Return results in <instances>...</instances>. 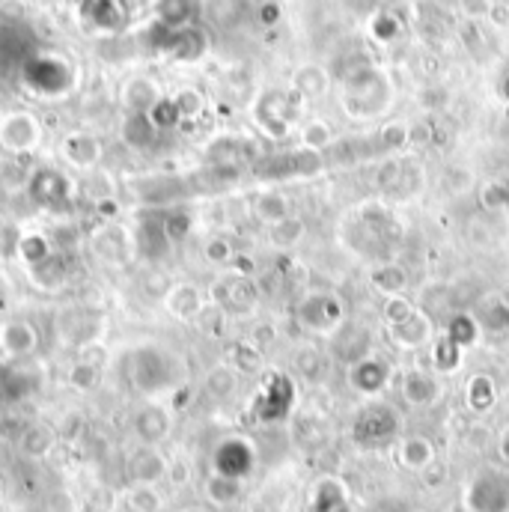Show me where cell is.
Masks as SVG:
<instances>
[{
    "label": "cell",
    "mask_w": 509,
    "mask_h": 512,
    "mask_svg": "<svg viewBox=\"0 0 509 512\" xmlns=\"http://www.w3.org/2000/svg\"><path fill=\"white\" fill-rule=\"evenodd\" d=\"M352 441L364 450H382L399 441L402 435V414L390 399H367L355 417H352V429H349Z\"/></svg>",
    "instance_id": "obj_1"
},
{
    "label": "cell",
    "mask_w": 509,
    "mask_h": 512,
    "mask_svg": "<svg viewBox=\"0 0 509 512\" xmlns=\"http://www.w3.org/2000/svg\"><path fill=\"white\" fill-rule=\"evenodd\" d=\"M390 96L387 78L373 66H355L343 78V108L349 117H379L390 105Z\"/></svg>",
    "instance_id": "obj_2"
},
{
    "label": "cell",
    "mask_w": 509,
    "mask_h": 512,
    "mask_svg": "<svg viewBox=\"0 0 509 512\" xmlns=\"http://www.w3.org/2000/svg\"><path fill=\"white\" fill-rule=\"evenodd\" d=\"M182 379L179 361L158 346H140L131 355V382L140 393L146 396H158L170 387H176Z\"/></svg>",
    "instance_id": "obj_3"
},
{
    "label": "cell",
    "mask_w": 509,
    "mask_h": 512,
    "mask_svg": "<svg viewBox=\"0 0 509 512\" xmlns=\"http://www.w3.org/2000/svg\"><path fill=\"white\" fill-rule=\"evenodd\" d=\"M465 512H509V468L483 465L462 489Z\"/></svg>",
    "instance_id": "obj_4"
},
{
    "label": "cell",
    "mask_w": 509,
    "mask_h": 512,
    "mask_svg": "<svg viewBox=\"0 0 509 512\" xmlns=\"http://www.w3.org/2000/svg\"><path fill=\"white\" fill-rule=\"evenodd\" d=\"M295 322L307 334L334 337L346 325V304L340 295H334L328 289H313L295 304Z\"/></svg>",
    "instance_id": "obj_5"
},
{
    "label": "cell",
    "mask_w": 509,
    "mask_h": 512,
    "mask_svg": "<svg viewBox=\"0 0 509 512\" xmlns=\"http://www.w3.org/2000/svg\"><path fill=\"white\" fill-rule=\"evenodd\" d=\"M209 304H218L227 313L245 316L259 304V286H256L254 277L239 274V271L221 274L209 289Z\"/></svg>",
    "instance_id": "obj_6"
},
{
    "label": "cell",
    "mask_w": 509,
    "mask_h": 512,
    "mask_svg": "<svg viewBox=\"0 0 509 512\" xmlns=\"http://www.w3.org/2000/svg\"><path fill=\"white\" fill-rule=\"evenodd\" d=\"M390 379H393V367L379 352H370L346 367V384L367 399H379L390 387Z\"/></svg>",
    "instance_id": "obj_7"
},
{
    "label": "cell",
    "mask_w": 509,
    "mask_h": 512,
    "mask_svg": "<svg viewBox=\"0 0 509 512\" xmlns=\"http://www.w3.org/2000/svg\"><path fill=\"white\" fill-rule=\"evenodd\" d=\"M256 465V450L248 438H224L212 453V474L230 477V480H248Z\"/></svg>",
    "instance_id": "obj_8"
},
{
    "label": "cell",
    "mask_w": 509,
    "mask_h": 512,
    "mask_svg": "<svg viewBox=\"0 0 509 512\" xmlns=\"http://www.w3.org/2000/svg\"><path fill=\"white\" fill-rule=\"evenodd\" d=\"M322 170V155L313 149H295V152H283V155H271L262 158L256 173L262 179H292V176H313Z\"/></svg>",
    "instance_id": "obj_9"
},
{
    "label": "cell",
    "mask_w": 509,
    "mask_h": 512,
    "mask_svg": "<svg viewBox=\"0 0 509 512\" xmlns=\"http://www.w3.org/2000/svg\"><path fill=\"white\" fill-rule=\"evenodd\" d=\"M292 408H295V382L283 373H271L265 390L259 393L256 417L265 423H280L292 414Z\"/></svg>",
    "instance_id": "obj_10"
},
{
    "label": "cell",
    "mask_w": 509,
    "mask_h": 512,
    "mask_svg": "<svg viewBox=\"0 0 509 512\" xmlns=\"http://www.w3.org/2000/svg\"><path fill=\"white\" fill-rule=\"evenodd\" d=\"M170 248H173V239L164 227V212H149L134 230V254L149 262H158L170 254Z\"/></svg>",
    "instance_id": "obj_11"
},
{
    "label": "cell",
    "mask_w": 509,
    "mask_h": 512,
    "mask_svg": "<svg viewBox=\"0 0 509 512\" xmlns=\"http://www.w3.org/2000/svg\"><path fill=\"white\" fill-rule=\"evenodd\" d=\"M399 396H402V402L408 408L423 411V408H432L441 399V382H438L435 373L420 370V367H411L399 379Z\"/></svg>",
    "instance_id": "obj_12"
},
{
    "label": "cell",
    "mask_w": 509,
    "mask_h": 512,
    "mask_svg": "<svg viewBox=\"0 0 509 512\" xmlns=\"http://www.w3.org/2000/svg\"><path fill=\"white\" fill-rule=\"evenodd\" d=\"M206 304H209L206 292H203L197 283H188V280L173 283V286L167 289V295H164L167 313L176 316L179 322H197L200 313L206 310Z\"/></svg>",
    "instance_id": "obj_13"
},
{
    "label": "cell",
    "mask_w": 509,
    "mask_h": 512,
    "mask_svg": "<svg viewBox=\"0 0 509 512\" xmlns=\"http://www.w3.org/2000/svg\"><path fill=\"white\" fill-rule=\"evenodd\" d=\"M292 114L295 102L289 93H265L262 102L256 105V120L271 137H286L292 128Z\"/></svg>",
    "instance_id": "obj_14"
},
{
    "label": "cell",
    "mask_w": 509,
    "mask_h": 512,
    "mask_svg": "<svg viewBox=\"0 0 509 512\" xmlns=\"http://www.w3.org/2000/svg\"><path fill=\"white\" fill-rule=\"evenodd\" d=\"M387 337H390V346H396V349H402V352H414V349L432 343V337H435V322L417 307V313H414L411 319H405V322H399V325H390V328H387Z\"/></svg>",
    "instance_id": "obj_15"
},
{
    "label": "cell",
    "mask_w": 509,
    "mask_h": 512,
    "mask_svg": "<svg viewBox=\"0 0 509 512\" xmlns=\"http://www.w3.org/2000/svg\"><path fill=\"white\" fill-rule=\"evenodd\" d=\"M173 429V417L164 405L158 402H146L137 414H134V435L140 438L143 447H158Z\"/></svg>",
    "instance_id": "obj_16"
},
{
    "label": "cell",
    "mask_w": 509,
    "mask_h": 512,
    "mask_svg": "<svg viewBox=\"0 0 509 512\" xmlns=\"http://www.w3.org/2000/svg\"><path fill=\"white\" fill-rule=\"evenodd\" d=\"M420 182H423L420 167L405 164V161H399V158L384 161L382 167H379V173H376V185L382 188L384 194H396V197L414 194V191L420 188Z\"/></svg>",
    "instance_id": "obj_17"
},
{
    "label": "cell",
    "mask_w": 509,
    "mask_h": 512,
    "mask_svg": "<svg viewBox=\"0 0 509 512\" xmlns=\"http://www.w3.org/2000/svg\"><path fill=\"white\" fill-rule=\"evenodd\" d=\"M310 512H355L349 486L340 477H319L310 489Z\"/></svg>",
    "instance_id": "obj_18"
},
{
    "label": "cell",
    "mask_w": 509,
    "mask_h": 512,
    "mask_svg": "<svg viewBox=\"0 0 509 512\" xmlns=\"http://www.w3.org/2000/svg\"><path fill=\"white\" fill-rule=\"evenodd\" d=\"M39 349V331L27 319H9L0 325V352L9 358H27Z\"/></svg>",
    "instance_id": "obj_19"
},
{
    "label": "cell",
    "mask_w": 509,
    "mask_h": 512,
    "mask_svg": "<svg viewBox=\"0 0 509 512\" xmlns=\"http://www.w3.org/2000/svg\"><path fill=\"white\" fill-rule=\"evenodd\" d=\"M90 245L99 259H105L111 265H123L134 256V233H128L123 227H105L90 236Z\"/></svg>",
    "instance_id": "obj_20"
},
{
    "label": "cell",
    "mask_w": 509,
    "mask_h": 512,
    "mask_svg": "<svg viewBox=\"0 0 509 512\" xmlns=\"http://www.w3.org/2000/svg\"><path fill=\"white\" fill-rule=\"evenodd\" d=\"M417 307H420L432 322H438V325H447V322L462 310L459 301H456L453 286H447V283H429V286L420 292Z\"/></svg>",
    "instance_id": "obj_21"
},
{
    "label": "cell",
    "mask_w": 509,
    "mask_h": 512,
    "mask_svg": "<svg viewBox=\"0 0 509 512\" xmlns=\"http://www.w3.org/2000/svg\"><path fill=\"white\" fill-rule=\"evenodd\" d=\"M396 459L402 468L423 474L429 465L438 462V450H435L432 438H426V435H405L396 441Z\"/></svg>",
    "instance_id": "obj_22"
},
{
    "label": "cell",
    "mask_w": 509,
    "mask_h": 512,
    "mask_svg": "<svg viewBox=\"0 0 509 512\" xmlns=\"http://www.w3.org/2000/svg\"><path fill=\"white\" fill-rule=\"evenodd\" d=\"M0 143L12 152H30L39 143V123L30 114H12L0 126Z\"/></svg>",
    "instance_id": "obj_23"
},
{
    "label": "cell",
    "mask_w": 509,
    "mask_h": 512,
    "mask_svg": "<svg viewBox=\"0 0 509 512\" xmlns=\"http://www.w3.org/2000/svg\"><path fill=\"white\" fill-rule=\"evenodd\" d=\"M128 474L134 486H155L167 474V459L158 453V447H140L128 462Z\"/></svg>",
    "instance_id": "obj_24"
},
{
    "label": "cell",
    "mask_w": 509,
    "mask_h": 512,
    "mask_svg": "<svg viewBox=\"0 0 509 512\" xmlns=\"http://www.w3.org/2000/svg\"><path fill=\"white\" fill-rule=\"evenodd\" d=\"M471 313L477 316V322H480L483 334H495V337L509 334V307L501 301V295H498V292H492V295H480Z\"/></svg>",
    "instance_id": "obj_25"
},
{
    "label": "cell",
    "mask_w": 509,
    "mask_h": 512,
    "mask_svg": "<svg viewBox=\"0 0 509 512\" xmlns=\"http://www.w3.org/2000/svg\"><path fill=\"white\" fill-rule=\"evenodd\" d=\"M429 361H432V373L435 376H456L462 370L465 361V349L456 346L444 331L432 337L429 343Z\"/></svg>",
    "instance_id": "obj_26"
},
{
    "label": "cell",
    "mask_w": 509,
    "mask_h": 512,
    "mask_svg": "<svg viewBox=\"0 0 509 512\" xmlns=\"http://www.w3.org/2000/svg\"><path fill=\"white\" fill-rule=\"evenodd\" d=\"M30 194H33V200H36L39 206H45V209H63V206L69 203V185H66V179H63L60 173H54V170H42V173L33 179Z\"/></svg>",
    "instance_id": "obj_27"
},
{
    "label": "cell",
    "mask_w": 509,
    "mask_h": 512,
    "mask_svg": "<svg viewBox=\"0 0 509 512\" xmlns=\"http://www.w3.org/2000/svg\"><path fill=\"white\" fill-rule=\"evenodd\" d=\"M408 283H411L408 271H405L399 262H393V259H382V262H376V265L370 268V286H373L376 292H382L384 298L405 295Z\"/></svg>",
    "instance_id": "obj_28"
},
{
    "label": "cell",
    "mask_w": 509,
    "mask_h": 512,
    "mask_svg": "<svg viewBox=\"0 0 509 512\" xmlns=\"http://www.w3.org/2000/svg\"><path fill=\"white\" fill-rule=\"evenodd\" d=\"M295 373H298L304 382L322 384L328 379V373H331V358H328V352L319 349V346H313V343L301 346V349L295 352Z\"/></svg>",
    "instance_id": "obj_29"
},
{
    "label": "cell",
    "mask_w": 509,
    "mask_h": 512,
    "mask_svg": "<svg viewBox=\"0 0 509 512\" xmlns=\"http://www.w3.org/2000/svg\"><path fill=\"white\" fill-rule=\"evenodd\" d=\"M465 405L474 414H486L498 405V382L489 373H474L465 382Z\"/></svg>",
    "instance_id": "obj_30"
},
{
    "label": "cell",
    "mask_w": 509,
    "mask_h": 512,
    "mask_svg": "<svg viewBox=\"0 0 509 512\" xmlns=\"http://www.w3.org/2000/svg\"><path fill=\"white\" fill-rule=\"evenodd\" d=\"M251 209H254L256 221L265 224V227H274V224H280V221L295 215L292 203H289V197L283 191H262V194H256Z\"/></svg>",
    "instance_id": "obj_31"
},
{
    "label": "cell",
    "mask_w": 509,
    "mask_h": 512,
    "mask_svg": "<svg viewBox=\"0 0 509 512\" xmlns=\"http://www.w3.org/2000/svg\"><path fill=\"white\" fill-rule=\"evenodd\" d=\"M334 352L346 361V367L349 364H355L358 358H364V355H370L373 349H370V334L367 331H361V328H349V325H343L334 337Z\"/></svg>",
    "instance_id": "obj_32"
},
{
    "label": "cell",
    "mask_w": 509,
    "mask_h": 512,
    "mask_svg": "<svg viewBox=\"0 0 509 512\" xmlns=\"http://www.w3.org/2000/svg\"><path fill=\"white\" fill-rule=\"evenodd\" d=\"M444 334H447L456 346H462L465 352L474 349V346L483 340V328H480V322H477V316H474L471 310H459V313L444 325Z\"/></svg>",
    "instance_id": "obj_33"
},
{
    "label": "cell",
    "mask_w": 509,
    "mask_h": 512,
    "mask_svg": "<svg viewBox=\"0 0 509 512\" xmlns=\"http://www.w3.org/2000/svg\"><path fill=\"white\" fill-rule=\"evenodd\" d=\"M304 236H307V224H304V218H298V215H292V218H286V221L268 227V242H271L277 251H292L295 245L304 242Z\"/></svg>",
    "instance_id": "obj_34"
},
{
    "label": "cell",
    "mask_w": 509,
    "mask_h": 512,
    "mask_svg": "<svg viewBox=\"0 0 509 512\" xmlns=\"http://www.w3.org/2000/svg\"><path fill=\"white\" fill-rule=\"evenodd\" d=\"M328 72L322 69V66H313V63H307V66H301L298 72H295V93L298 96H304V99H319V96H325L328 93Z\"/></svg>",
    "instance_id": "obj_35"
},
{
    "label": "cell",
    "mask_w": 509,
    "mask_h": 512,
    "mask_svg": "<svg viewBox=\"0 0 509 512\" xmlns=\"http://www.w3.org/2000/svg\"><path fill=\"white\" fill-rule=\"evenodd\" d=\"M206 498L215 504V507H230L242 498V480H230V477H221V474H209L206 480Z\"/></svg>",
    "instance_id": "obj_36"
},
{
    "label": "cell",
    "mask_w": 509,
    "mask_h": 512,
    "mask_svg": "<svg viewBox=\"0 0 509 512\" xmlns=\"http://www.w3.org/2000/svg\"><path fill=\"white\" fill-rule=\"evenodd\" d=\"M206 390H209V396H215V399H230V396L239 390V373H236L230 364H215V367L206 373Z\"/></svg>",
    "instance_id": "obj_37"
},
{
    "label": "cell",
    "mask_w": 509,
    "mask_h": 512,
    "mask_svg": "<svg viewBox=\"0 0 509 512\" xmlns=\"http://www.w3.org/2000/svg\"><path fill=\"white\" fill-rule=\"evenodd\" d=\"M18 256L24 259V265H27V271H30V268H36V265L48 262L54 254H51V245H48V239H45L42 233H24V236L18 239Z\"/></svg>",
    "instance_id": "obj_38"
},
{
    "label": "cell",
    "mask_w": 509,
    "mask_h": 512,
    "mask_svg": "<svg viewBox=\"0 0 509 512\" xmlns=\"http://www.w3.org/2000/svg\"><path fill=\"white\" fill-rule=\"evenodd\" d=\"M230 367H233L239 376H256V373L265 367V358H262V352L256 349L251 340H245V343H236V346H233Z\"/></svg>",
    "instance_id": "obj_39"
},
{
    "label": "cell",
    "mask_w": 509,
    "mask_h": 512,
    "mask_svg": "<svg viewBox=\"0 0 509 512\" xmlns=\"http://www.w3.org/2000/svg\"><path fill=\"white\" fill-rule=\"evenodd\" d=\"M51 447H54V432H51L45 423H33V426L24 429V435H21V450H24L27 456L39 459V456H45Z\"/></svg>",
    "instance_id": "obj_40"
},
{
    "label": "cell",
    "mask_w": 509,
    "mask_h": 512,
    "mask_svg": "<svg viewBox=\"0 0 509 512\" xmlns=\"http://www.w3.org/2000/svg\"><path fill=\"white\" fill-rule=\"evenodd\" d=\"M194 15V0H161V21L173 30H185Z\"/></svg>",
    "instance_id": "obj_41"
},
{
    "label": "cell",
    "mask_w": 509,
    "mask_h": 512,
    "mask_svg": "<svg viewBox=\"0 0 509 512\" xmlns=\"http://www.w3.org/2000/svg\"><path fill=\"white\" fill-rule=\"evenodd\" d=\"M63 149H66V158H69V161H75V164H93V161H96V155H99L96 140H93V137H87V134H72V137L63 143Z\"/></svg>",
    "instance_id": "obj_42"
},
{
    "label": "cell",
    "mask_w": 509,
    "mask_h": 512,
    "mask_svg": "<svg viewBox=\"0 0 509 512\" xmlns=\"http://www.w3.org/2000/svg\"><path fill=\"white\" fill-rule=\"evenodd\" d=\"M414 313H417V304H414L408 295H393V298H384L382 319L387 328H390V325H399V322H405V319H411Z\"/></svg>",
    "instance_id": "obj_43"
},
{
    "label": "cell",
    "mask_w": 509,
    "mask_h": 512,
    "mask_svg": "<svg viewBox=\"0 0 509 512\" xmlns=\"http://www.w3.org/2000/svg\"><path fill=\"white\" fill-rule=\"evenodd\" d=\"M334 143V134H331V126L322 123V120H313L307 126L301 128V146L304 149H313V152H322V149H331Z\"/></svg>",
    "instance_id": "obj_44"
},
{
    "label": "cell",
    "mask_w": 509,
    "mask_h": 512,
    "mask_svg": "<svg viewBox=\"0 0 509 512\" xmlns=\"http://www.w3.org/2000/svg\"><path fill=\"white\" fill-rule=\"evenodd\" d=\"M161 504L164 501L155 486H131V492H128V507L134 512H158Z\"/></svg>",
    "instance_id": "obj_45"
},
{
    "label": "cell",
    "mask_w": 509,
    "mask_h": 512,
    "mask_svg": "<svg viewBox=\"0 0 509 512\" xmlns=\"http://www.w3.org/2000/svg\"><path fill=\"white\" fill-rule=\"evenodd\" d=\"M203 256L212 262V265H230L236 259V248L227 236H212L206 245H203Z\"/></svg>",
    "instance_id": "obj_46"
},
{
    "label": "cell",
    "mask_w": 509,
    "mask_h": 512,
    "mask_svg": "<svg viewBox=\"0 0 509 512\" xmlns=\"http://www.w3.org/2000/svg\"><path fill=\"white\" fill-rule=\"evenodd\" d=\"M227 319H230V313H227V310H221L218 304H206V310L200 313L197 325H200L206 334H212V337H221V334L227 331Z\"/></svg>",
    "instance_id": "obj_47"
},
{
    "label": "cell",
    "mask_w": 509,
    "mask_h": 512,
    "mask_svg": "<svg viewBox=\"0 0 509 512\" xmlns=\"http://www.w3.org/2000/svg\"><path fill=\"white\" fill-rule=\"evenodd\" d=\"M480 203L486 209H504V188H501V182H486L480 188Z\"/></svg>",
    "instance_id": "obj_48"
},
{
    "label": "cell",
    "mask_w": 509,
    "mask_h": 512,
    "mask_svg": "<svg viewBox=\"0 0 509 512\" xmlns=\"http://www.w3.org/2000/svg\"><path fill=\"white\" fill-rule=\"evenodd\" d=\"M396 30H399V24H396V18H393V15L382 12V15H376V18H373V36H376V39L390 42V39L396 36Z\"/></svg>",
    "instance_id": "obj_49"
},
{
    "label": "cell",
    "mask_w": 509,
    "mask_h": 512,
    "mask_svg": "<svg viewBox=\"0 0 509 512\" xmlns=\"http://www.w3.org/2000/svg\"><path fill=\"white\" fill-rule=\"evenodd\" d=\"M462 12L468 18H486L492 12V0H462Z\"/></svg>",
    "instance_id": "obj_50"
},
{
    "label": "cell",
    "mask_w": 509,
    "mask_h": 512,
    "mask_svg": "<svg viewBox=\"0 0 509 512\" xmlns=\"http://www.w3.org/2000/svg\"><path fill=\"white\" fill-rule=\"evenodd\" d=\"M370 512H411V510H408V504H405V501L384 498V501H379V504H373V510Z\"/></svg>",
    "instance_id": "obj_51"
},
{
    "label": "cell",
    "mask_w": 509,
    "mask_h": 512,
    "mask_svg": "<svg viewBox=\"0 0 509 512\" xmlns=\"http://www.w3.org/2000/svg\"><path fill=\"white\" fill-rule=\"evenodd\" d=\"M489 15H492V18H495V21H498L501 27H504V24H507V21H509V9H507V6H492V12H489Z\"/></svg>",
    "instance_id": "obj_52"
},
{
    "label": "cell",
    "mask_w": 509,
    "mask_h": 512,
    "mask_svg": "<svg viewBox=\"0 0 509 512\" xmlns=\"http://www.w3.org/2000/svg\"><path fill=\"white\" fill-rule=\"evenodd\" d=\"M498 453H501V459L507 462L509 468V429L501 435V441H498Z\"/></svg>",
    "instance_id": "obj_53"
},
{
    "label": "cell",
    "mask_w": 509,
    "mask_h": 512,
    "mask_svg": "<svg viewBox=\"0 0 509 512\" xmlns=\"http://www.w3.org/2000/svg\"><path fill=\"white\" fill-rule=\"evenodd\" d=\"M277 15H280V9H277L274 3H268V6L262 9V21H265V24H268V21L274 24V21H277Z\"/></svg>",
    "instance_id": "obj_54"
},
{
    "label": "cell",
    "mask_w": 509,
    "mask_h": 512,
    "mask_svg": "<svg viewBox=\"0 0 509 512\" xmlns=\"http://www.w3.org/2000/svg\"><path fill=\"white\" fill-rule=\"evenodd\" d=\"M501 188H504V212H509V176L501 182Z\"/></svg>",
    "instance_id": "obj_55"
},
{
    "label": "cell",
    "mask_w": 509,
    "mask_h": 512,
    "mask_svg": "<svg viewBox=\"0 0 509 512\" xmlns=\"http://www.w3.org/2000/svg\"><path fill=\"white\" fill-rule=\"evenodd\" d=\"M498 295H501V301H504V304H507V307H509V286H504V289H501Z\"/></svg>",
    "instance_id": "obj_56"
},
{
    "label": "cell",
    "mask_w": 509,
    "mask_h": 512,
    "mask_svg": "<svg viewBox=\"0 0 509 512\" xmlns=\"http://www.w3.org/2000/svg\"><path fill=\"white\" fill-rule=\"evenodd\" d=\"M182 512H206V510H200V507H191V510H182Z\"/></svg>",
    "instance_id": "obj_57"
},
{
    "label": "cell",
    "mask_w": 509,
    "mask_h": 512,
    "mask_svg": "<svg viewBox=\"0 0 509 512\" xmlns=\"http://www.w3.org/2000/svg\"><path fill=\"white\" fill-rule=\"evenodd\" d=\"M504 93H507V99H509V78H507V84H504Z\"/></svg>",
    "instance_id": "obj_58"
}]
</instances>
